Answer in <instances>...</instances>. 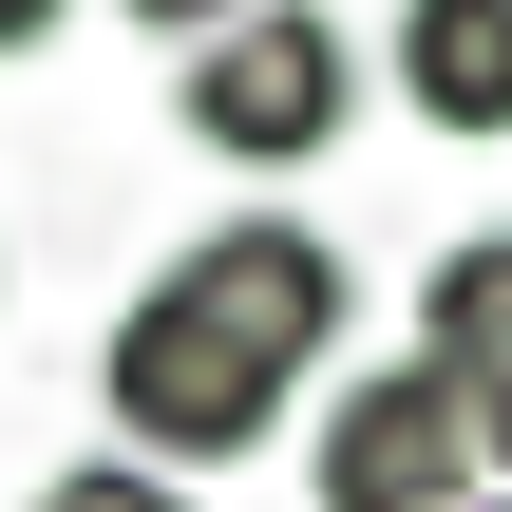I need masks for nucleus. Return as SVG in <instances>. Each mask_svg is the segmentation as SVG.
Segmentation results:
<instances>
[{"instance_id":"obj_7","label":"nucleus","mask_w":512,"mask_h":512,"mask_svg":"<svg viewBox=\"0 0 512 512\" xmlns=\"http://www.w3.org/2000/svg\"><path fill=\"white\" fill-rule=\"evenodd\" d=\"M114 19H152V38L190 57V38H228V19H266V0H114Z\"/></svg>"},{"instance_id":"obj_2","label":"nucleus","mask_w":512,"mask_h":512,"mask_svg":"<svg viewBox=\"0 0 512 512\" xmlns=\"http://www.w3.org/2000/svg\"><path fill=\"white\" fill-rule=\"evenodd\" d=\"M171 114H190L209 171H304V152H342V114H361V38H342L323 0H266V19L190 38Z\"/></svg>"},{"instance_id":"obj_4","label":"nucleus","mask_w":512,"mask_h":512,"mask_svg":"<svg viewBox=\"0 0 512 512\" xmlns=\"http://www.w3.org/2000/svg\"><path fill=\"white\" fill-rule=\"evenodd\" d=\"M380 76H399V114H418V133L512 152V0H399Z\"/></svg>"},{"instance_id":"obj_9","label":"nucleus","mask_w":512,"mask_h":512,"mask_svg":"<svg viewBox=\"0 0 512 512\" xmlns=\"http://www.w3.org/2000/svg\"><path fill=\"white\" fill-rule=\"evenodd\" d=\"M456 512H512V494H456Z\"/></svg>"},{"instance_id":"obj_8","label":"nucleus","mask_w":512,"mask_h":512,"mask_svg":"<svg viewBox=\"0 0 512 512\" xmlns=\"http://www.w3.org/2000/svg\"><path fill=\"white\" fill-rule=\"evenodd\" d=\"M57 19H76V0H0V57H57Z\"/></svg>"},{"instance_id":"obj_5","label":"nucleus","mask_w":512,"mask_h":512,"mask_svg":"<svg viewBox=\"0 0 512 512\" xmlns=\"http://www.w3.org/2000/svg\"><path fill=\"white\" fill-rule=\"evenodd\" d=\"M418 342L456 361V399H475V456L512 475V228H475V247H437V266H418Z\"/></svg>"},{"instance_id":"obj_1","label":"nucleus","mask_w":512,"mask_h":512,"mask_svg":"<svg viewBox=\"0 0 512 512\" xmlns=\"http://www.w3.org/2000/svg\"><path fill=\"white\" fill-rule=\"evenodd\" d=\"M304 361H342V247L304 209H228L190 266H152L95 342V399H114V456L152 475H228L285 437Z\"/></svg>"},{"instance_id":"obj_3","label":"nucleus","mask_w":512,"mask_h":512,"mask_svg":"<svg viewBox=\"0 0 512 512\" xmlns=\"http://www.w3.org/2000/svg\"><path fill=\"white\" fill-rule=\"evenodd\" d=\"M323 512H456L494 456H475V399H456V361L418 342V361H361L342 399H323Z\"/></svg>"},{"instance_id":"obj_6","label":"nucleus","mask_w":512,"mask_h":512,"mask_svg":"<svg viewBox=\"0 0 512 512\" xmlns=\"http://www.w3.org/2000/svg\"><path fill=\"white\" fill-rule=\"evenodd\" d=\"M38 512H190V475H152V456H76Z\"/></svg>"}]
</instances>
